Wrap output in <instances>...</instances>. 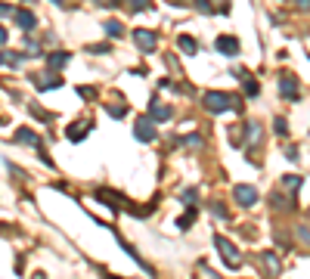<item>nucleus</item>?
<instances>
[{
  "label": "nucleus",
  "mask_w": 310,
  "mask_h": 279,
  "mask_svg": "<svg viewBox=\"0 0 310 279\" xmlns=\"http://www.w3.org/2000/svg\"><path fill=\"white\" fill-rule=\"evenodd\" d=\"M214 248L220 251V258H223V264L229 267V270H236V267H242V255H239V248L229 242L226 236H214Z\"/></svg>",
  "instance_id": "obj_1"
},
{
  "label": "nucleus",
  "mask_w": 310,
  "mask_h": 279,
  "mask_svg": "<svg viewBox=\"0 0 310 279\" xmlns=\"http://www.w3.org/2000/svg\"><path fill=\"white\" fill-rule=\"evenodd\" d=\"M232 106H239L232 96H226V93H220V90H211V93H205V109L211 112V115H223V112H229Z\"/></svg>",
  "instance_id": "obj_2"
},
{
  "label": "nucleus",
  "mask_w": 310,
  "mask_h": 279,
  "mask_svg": "<svg viewBox=\"0 0 310 279\" xmlns=\"http://www.w3.org/2000/svg\"><path fill=\"white\" fill-rule=\"evenodd\" d=\"M134 137L140 140V143H152L155 140V121L149 115H140L137 118V124H134Z\"/></svg>",
  "instance_id": "obj_3"
},
{
  "label": "nucleus",
  "mask_w": 310,
  "mask_h": 279,
  "mask_svg": "<svg viewBox=\"0 0 310 279\" xmlns=\"http://www.w3.org/2000/svg\"><path fill=\"white\" fill-rule=\"evenodd\" d=\"M87 134H90V121H71V124L65 128V140H68V143H84Z\"/></svg>",
  "instance_id": "obj_4"
},
{
  "label": "nucleus",
  "mask_w": 310,
  "mask_h": 279,
  "mask_svg": "<svg viewBox=\"0 0 310 279\" xmlns=\"http://www.w3.org/2000/svg\"><path fill=\"white\" fill-rule=\"evenodd\" d=\"M279 93H282V99H298L301 96V90H298V78L295 74H279Z\"/></svg>",
  "instance_id": "obj_5"
},
{
  "label": "nucleus",
  "mask_w": 310,
  "mask_h": 279,
  "mask_svg": "<svg viewBox=\"0 0 310 279\" xmlns=\"http://www.w3.org/2000/svg\"><path fill=\"white\" fill-rule=\"evenodd\" d=\"M31 81L37 84V90H56V87H62V78L53 74V71H37Z\"/></svg>",
  "instance_id": "obj_6"
},
{
  "label": "nucleus",
  "mask_w": 310,
  "mask_h": 279,
  "mask_svg": "<svg viewBox=\"0 0 310 279\" xmlns=\"http://www.w3.org/2000/svg\"><path fill=\"white\" fill-rule=\"evenodd\" d=\"M155 41H159V37H155V31H149V28H137V31H134V44H137L143 53H152V50H155Z\"/></svg>",
  "instance_id": "obj_7"
},
{
  "label": "nucleus",
  "mask_w": 310,
  "mask_h": 279,
  "mask_svg": "<svg viewBox=\"0 0 310 279\" xmlns=\"http://www.w3.org/2000/svg\"><path fill=\"white\" fill-rule=\"evenodd\" d=\"M232 195H236V202H239L242 208H251V205L257 202V189L248 186V183H239L236 189H232Z\"/></svg>",
  "instance_id": "obj_8"
},
{
  "label": "nucleus",
  "mask_w": 310,
  "mask_h": 279,
  "mask_svg": "<svg viewBox=\"0 0 310 279\" xmlns=\"http://www.w3.org/2000/svg\"><path fill=\"white\" fill-rule=\"evenodd\" d=\"M13 22L22 28V31H34L37 28V16L31 10H13Z\"/></svg>",
  "instance_id": "obj_9"
},
{
  "label": "nucleus",
  "mask_w": 310,
  "mask_h": 279,
  "mask_svg": "<svg viewBox=\"0 0 310 279\" xmlns=\"http://www.w3.org/2000/svg\"><path fill=\"white\" fill-rule=\"evenodd\" d=\"M149 118H152V121H171V118H174V109L165 106V103H159V99H152V106H149Z\"/></svg>",
  "instance_id": "obj_10"
},
{
  "label": "nucleus",
  "mask_w": 310,
  "mask_h": 279,
  "mask_svg": "<svg viewBox=\"0 0 310 279\" xmlns=\"http://www.w3.org/2000/svg\"><path fill=\"white\" fill-rule=\"evenodd\" d=\"M223 56H239V41H236V37H232V34H220L217 37V44H214Z\"/></svg>",
  "instance_id": "obj_11"
},
{
  "label": "nucleus",
  "mask_w": 310,
  "mask_h": 279,
  "mask_svg": "<svg viewBox=\"0 0 310 279\" xmlns=\"http://www.w3.org/2000/svg\"><path fill=\"white\" fill-rule=\"evenodd\" d=\"M13 137H16V143H22V146H34V149H41V137H37L34 131H28V128H19Z\"/></svg>",
  "instance_id": "obj_12"
},
{
  "label": "nucleus",
  "mask_w": 310,
  "mask_h": 279,
  "mask_svg": "<svg viewBox=\"0 0 310 279\" xmlns=\"http://www.w3.org/2000/svg\"><path fill=\"white\" fill-rule=\"evenodd\" d=\"M261 264H264L267 276H279V258H276L273 251H264V255H261Z\"/></svg>",
  "instance_id": "obj_13"
},
{
  "label": "nucleus",
  "mask_w": 310,
  "mask_h": 279,
  "mask_svg": "<svg viewBox=\"0 0 310 279\" xmlns=\"http://www.w3.org/2000/svg\"><path fill=\"white\" fill-rule=\"evenodd\" d=\"M177 47H180V53H186V56H196V53H199L196 37H189V34H180V37H177Z\"/></svg>",
  "instance_id": "obj_14"
},
{
  "label": "nucleus",
  "mask_w": 310,
  "mask_h": 279,
  "mask_svg": "<svg viewBox=\"0 0 310 279\" xmlns=\"http://www.w3.org/2000/svg\"><path fill=\"white\" fill-rule=\"evenodd\" d=\"M47 62H50V71H62V68L71 62V56H68V53H62V50H56V53H50V56H47Z\"/></svg>",
  "instance_id": "obj_15"
},
{
  "label": "nucleus",
  "mask_w": 310,
  "mask_h": 279,
  "mask_svg": "<svg viewBox=\"0 0 310 279\" xmlns=\"http://www.w3.org/2000/svg\"><path fill=\"white\" fill-rule=\"evenodd\" d=\"M245 146H257L261 143V124L257 121H248L245 124V140H242Z\"/></svg>",
  "instance_id": "obj_16"
},
{
  "label": "nucleus",
  "mask_w": 310,
  "mask_h": 279,
  "mask_svg": "<svg viewBox=\"0 0 310 279\" xmlns=\"http://www.w3.org/2000/svg\"><path fill=\"white\" fill-rule=\"evenodd\" d=\"M96 198H99V202H106V205H109L112 211H118V205H121V195H115V192L109 195L106 189H96Z\"/></svg>",
  "instance_id": "obj_17"
},
{
  "label": "nucleus",
  "mask_w": 310,
  "mask_h": 279,
  "mask_svg": "<svg viewBox=\"0 0 310 279\" xmlns=\"http://www.w3.org/2000/svg\"><path fill=\"white\" fill-rule=\"evenodd\" d=\"M301 183H304V180H301L298 174H286V177H282V189H289V195H295V192L301 189Z\"/></svg>",
  "instance_id": "obj_18"
},
{
  "label": "nucleus",
  "mask_w": 310,
  "mask_h": 279,
  "mask_svg": "<svg viewBox=\"0 0 310 279\" xmlns=\"http://www.w3.org/2000/svg\"><path fill=\"white\" fill-rule=\"evenodd\" d=\"M180 140V146H186V149H202L205 146V140L199 137V134H189V137H177Z\"/></svg>",
  "instance_id": "obj_19"
},
{
  "label": "nucleus",
  "mask_w": 310,
  "mask_h": 279,
  "mask_svg": "<svg viewBox=\"0 0 310 279\" xmlns=\"http://www.w3.org/2000/svg\"><path fill=\"white\" fill-rule=\"evenodd\" d=\"M192 223H196V208L189 205V208H186V214H183V217L177 220V226H180V230H189Z\"/></svg>",
  "instance_id": "obj_20"
},
{
  "label": "nucleus",
  "mask_w": 310,
  "mask_h": 279,
  "mask_svg": "<svg viewBox=\"0 0 310 279\" xmlns=\"http://www.w3.org/2000/svg\"><path fill=\"white\" fill-rule=\"evenodd\" d=\"M106 34L121 37V34H124V25H121V22H115V19H109V22H106Z\"/></svg>",
  "instance_id": "obj_21"
},
{
  "label": "nucleus",
  "mask_w": 310,
  "mask_h": 279,
  "mask_svg": "<svg viewBox=\"0 0 310 279\" xmlns=\"http://www.w3.org/2000/svg\"><path fill=\"white\" fill-rule=\"evenodd\" d=\"M242 81H245V96H248V99H254V96L261 93V87H257V81H251V78H242Z\"/></svg>",
  "instance_id": "obj_22"
},
{
  "label": "nucleus",
  "mask_w": 310,
  "mask_h": 279,
  "mask_svg": "<svg viewBox=\"0 0 310 279\" xmlns=\"http://www.w3.org/2000/svg\"><path fill=\"white\" fill-rule=\"evenodd\" d=\"M196 10L205 13V16H214V4H211V0H196Z\"/></svg>",
  "instance_id": "obj_23"
},
{
  "label": "nucleus",
  "mask_w": 310,
  "mask_h": 279,
  "mask_svg": "<svg viewBox=\"0 0 310 279\" xmlns=\"http://www.w3.org/2000/svg\"><path fill=\"white\" fill-rule=\"evenodd\" d=\"M180 198H183L186 205H192V202H196V198H199V192H196V189L189 186V189H183V192H180Z\"/></svg>",
  "instance_id": "obj_24"
},
{
  "label": "nucleus",
  "mask_w": 310,
  "mask_h": 279,
  "mask_svg": "<svg viewBox=\"0 0 310 279\" xmlns=\"http://www.w3.org/2000/svg\"><path fill=\"white\" fill-rule=\"evenodd\" d=\"M273 128H276V134H279V137H289V124H286V118H276Z\"/></svg>",
  "instance_id": "obj_25"
},
{
  "label": "nucleus",
  "mask_w": 310,
  "mask_h": 279,
  "mask_svg": "<svg viewBox=\"0 0 310 279\" xmlns=\"http://www.w3.org/2000/svg\"><path fill=\"white\" fill-rule=\"evenodd\" d=\"M112 4L118 7V4H124V0H112ZM131 7H134V10H146V7H149V0H131Z\"/></svg>",
  "instance_id": "obj_26"
},
{
  "label": "nucleus",
  "mask_w": 310,
  "mask_h": 279,
  "mask_svg": "<svg viewBox=\"0 0 310 279\" xmlns=\"http://www.w3.org/2000/svg\"><path fill=\"white\" fill-rule=\"evenodd\" d=\"M31 115H34V118H41V121H50V118H53L47 109H37V106H31Z\"/></svg>",
  "instance_id": "obj_27"
},
{
  "label": "nucleus",
  "mask_w": 310,
  "mask_h": 279,
  "mask_svg": "<svg viewBox=\"0 0 310 279\" xmlns=\"http://www.w3.org/2000/svg\"><path fill=\"white\" fill-rule=\"evenodd\" d=\"M211 211H214V214H217L220 220H229V214H226V208H223L220 202H211Z\"/></svg>",
  "instance_id": "obj_28"
},
{
  "label": "nucleus",
  "mask_w": 310,
  "mask_h": 279,
  "mask_svg": "<svg viewBox=\"0 0 310 279\" xmlns=\"http://www.w3.org/2000/svg\"><path fill=\"white\" fill-rule=\"evenodd\" d=\"M25 50H28V56H37V53H41L37 41H31V37H25Z\"/></svg>",
  "instance_id": "obj_29"
},
{
  "label": "nucleus",
  "mask_w": 310,
  "mask_h": 279,
  "mask_svg": "<svg viewBox=\"0 0 310 279\" xmlns=\"http://www.w3.org/2000/svg\"><path fill=\"white\" fill-rule=\"evenodd\" d=\"M77 96H81V99H93L96 93H93V87H77Z\"/></svg>",
  "instance_id": "obj_30"
},
{
  "label": "nucleus",
  "mask_w": 310,
  "mask_h": 279,
  "mask_svg": "<svg viewBox=\"0 0 310 279\" xmlns=\"http://www.w3.org/2000/svg\"><path fill=\"white\" fill-rule=\"evenodd\" d=\"M109 115L112 118H124V106H109Z\"/></svg>",
  "instance_id": "obj_31"
},
{
  "label": "nucleus",
  "mask_w": 310,
  "mask_h": 279,
  "mask_svg": "<svg viewBox=\"0 0 310 279\" xmlns=\"http://www.w3.org/2000/svg\"><path fill=\"white\" fill-rule=\"evenodd\" d=\"M298 239H304V245H310V230L307 226H298Z\"/></svg>",
  "instance_id": "obj_32"
},
{
  "label": "nucleus",
  "mask_w": 310,
  "mask_h": 279,
  "mask_svg": "<svg viewBox=\"0 0 310 279\" xmlns=\"http://www.w3.org/2000/svg\"><path fill=\"white\" fill-rule=\"evenodd\" d=\"M19 62H22V56H19V53H7V65H13V68H16Z\"/></svg>",
  "instance_id": "obj_33"
},
{
  "label": "nucleus",
  "mask_w": 310,
  "mask_h": 279,
  "mask_svg": "<svg viewBox=\"0 0 310 279\" xmlns=\"http://www.w3.org/2000/svg\"><path fill=\"white\" fill-rule=\"evenodd\" d=\"M0 16H13V7L10 4H0Z\"/></svg>",
  "instance_id": "obj_34"
},
{
  "label": "nucleus",
  "mask_w": 310,
  "mask_h": 279,
  "mask_svg": "<svg viewBox=\"0 0 310 279\" xmlns=\"http://www.w3.org/2000/svg\"><path fill=\"white\" fill-rule=\"evenodd\" d=\"M109 50V44H96V47H90V53H106Z\"/></svg>",
  "instance_id": "obj_35"
},
{
  "label": "nucleus",
  "mask_w": 310,
  "mask_h": 279,
  "mask_svg": "<svg viewBox=\"0 0 310 279\" xmlns=\"http://www.w3.org/2000/svg\"><path fill=\"white\" fill-rule=\"evenodd\" d=\"M298 10H310V0H298Z\"/></svg>",
  "instance_id": "obj_36"
},
{
  "label": "nucleus",
  "mask_w": 310,
  "mask_h": 279,
  "mask_svg": "<svg viewBox=\"0 0 310 279\" xmlns=\"http://www.w3.org/2000/svg\"><path fill=\"white\" fill-rule=\"evenodd\" d=\"M4 44H7V31H4V28H0V47H4Z\"/></svg>",
  "instance_id": "obj_37"
},
{
  "label": "nucleus",
  "mask_w": 310,
  "mask_h": 279,
  "mask_svg": "<svg viewBox=\"0 0 310 279\" xmlns=\"http://www.w3.org/2000/svg\"><path fill=\"white\" fill-rule=\"evenodd\" d=\"M217 4H220V13H226V0H217Z\"/></svg>",
  "instance_id": "obj_38"
},
{
  "label": "nucleus",
  "mask_w": 310,
  "mask_h": 279,
  "mask_svg": "<svg viewBox=\"0 0 310 279\" xmlns=\"http://www.w3.org/2000/svg\"><path fill=\"white\" fill-rule=\"evenodd\" d=\"M4 62H7V53H0V65H4Z\"/></svg>",
  "instance_id": "obj_39"
},
{
  "label": "nucleus",
  "mask_w": 310,
  "mask_h": 279,
  "mask_svg": "<svg viewBox=\"0 0 310 279\" xmlns=\"http://www.w3.org/2000/svg\"><path fill=\"white\" fill-rule=\"evenodd\" d=\"M53 4H56V7H62V4H65V0H53Z\"/></svg>",
  "instance_id": "obj_40"
},
{
  "label": "nucleus",
  "mask_w": 310,
  "mask_h": 279,
  "mask_svg": "<svg viewBox=\"0 0 310 279\" xmlns=\"http://www.w3.org/2000/svg\"><path fill=\"white\" fill-rule=\"evenodd\" d=\"M171 4H186V0H171Z\"/></svg>",
  "instance_id": "obj_41"
},
{
  "label": "nucleus",
  "mask_w": 310,
  "mask_h": 279,
  "mask_svg": "<svg viewBox=\"0 0 310 279\" xmlns=\"http://www.w3.org/2000/svg\"><path fill=\"white\" fill-rule=\"evenodd\" d=\"M25 4H34V0H25Z\"/></svg>",
  "instance_id": "obj_42"
}]
</instances>
